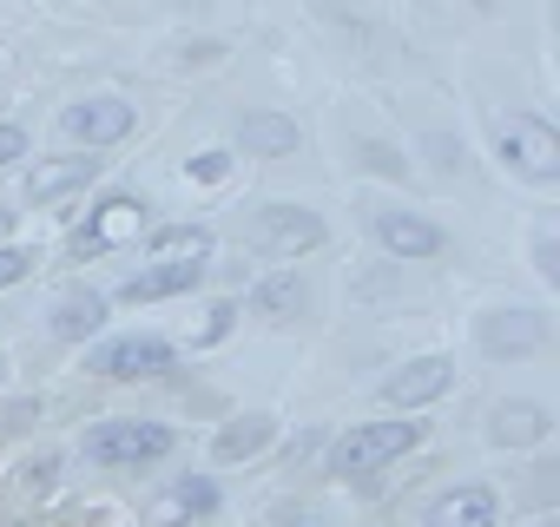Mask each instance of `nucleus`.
Instances as JSON below:
<instances>
[{
    "mask_svg": "<svg viewBox=\"0 0 560 527\" xmlns=\"http://www.w3.org/2000/svg\"><path fill=\"white\" fill-rule=\"evenodd\" d=\"M205 250H211L205 224H165V231H152V264H205Z\"/></svg>",
    "mask_w": 560,
    "mask_h": 527,
    "instance_id": "nucleus-20",
    "label": "nucleus"
},
{
    "mask_svg": "<svg viewBox=\"0 0 560 527\" xmlns=\"http://www.w3.org/2000/svg\"><path fill=\"white\" fill-rule=\"evenodd\" d=\"M422 442V422H363V429H343L337 442H330V475H343V481H370L376 468H389V461H402L409 448Z\"/></svg>",
    "mask_w": 560,
    "mask_h": 527,
    "instance_id": "nucleus-2",
    "label": "nucleus"
},
{
    "mask_svg": "<svg viewBox=\"0 0 560 527\" xmlns=\"http://www.w3.org/2000/svg\"><path fill=\"white\" fill-rule=\"evenodd\" d=\"M494 152H501L521 178H534V185L560 178V139H553V126L534 119V113H501V119H494Z\"/></svg>",
    "mask_w": 560,
    "mask_h": 527,
    "instance_id": "nucleus-3",
    "label": "nucleus"
},
{
    "mask_svg": "<svg viewBox=\"0 0 560 527\" xmlns=\"http://www.w3.org/2000/svg\"><path fill=\"white\" fill-rule=\"evenodd\" d=\"M270 435H277V422H270V415H237V422H224V429H218L211 455H218V461H250V455H264V448H270Z\"/></svg>",
    "mask_w": 560,
    "mask_h": 527,
    "instance_id": "nucleus-19",
    "label": "nucleus"
},
{
    "mask_svg": "<svg viewBox=\"0 0 560 527\" xmlns=\"http://www.w3.org/2000/svg\"><path fill=\"white\" fill-rule=\"evenodd\" d=\"M376 244L389 257H442L448 250V231L416 218V211H376Z\"/></svg>",
    "mask_w": 560,
    "mask_h": 527,
    "instance_id": "nucleus-12",
    "label": "nucleus"
},
{
    "mask_svg": "<svg viewBox=\"0 0 560 527\" xmlns=\"http://www.w3.org/2000/svg\"><path fill=\"white\" fill-rule=\"evenodd\" d=\"M93 370L113 376V383H152V376L178 370V343H165V337H113V343L93 350Z\"/></svg>",
    "mask_w": 560,
    "mask_h": 527,
    "instance_id": "nucleus-4",
    "label": "nucleus"
},
{
    "mask_svg": "<svg viewBox=\"0 0 560 527\" xmlns=\"http://www.w3.org/2000/svg\"><path fill=\"white\" fill-rule=\"evenodd\" d=\"M304 527H324V520H304Z\"/></svg>",
    "mask_w": 560,
    "mask_h": 527,
    "instance_id": "nucleus-27",
    "label": "nucleus"
},
{
    "mask_svg": "<svg viewBox=\"0 0 560 527\" xmlns=\"http://www.w3.org/2000/svg\"><path fill=\"white\" fill-rule=\"evenodd\" d=\"M132 126H139V113L119 99V93H100V99H80V106H67L60 113V132L73 139V145H86V152H100V145H119V139H132Z\"/></svg>",
    "mask_w": 560,
    "mask_h": 527,
    "instance_id": "nucleus-5",
    "label": "nucleus"
},
{
    "mask_svg": "<svg viewBox=\"0 0 560 527\" xmlns=\"http://www.w3.org/2000/svg\"><path fill=\"white\" fill-rule=\"evenodd\" d=\"M211 514H218V481L211 475H185L152 501V527H198Z\"/></svg>",
    "mask_w": 560,
    "mask_h": 527,
    "instance_id": "nucleus-13",
    "label": "nucleus"
},
{
    "mask_svg": "<svg viewBox=\"0 0 560 527\" xmlns=\"http://www.w3.org/2000/svg\"><path fill=\"white\" fill-rule=\"evenodd\" d=\"M422 520H429V527H494V520H501V494H494L488 481H455V488H442V494L429 501Z\"/></svg>",
    "mask_w": 560,
    "mask_h": 527,
    "instance_id": "nucleus-8",
    "label": "nucleus"
},
{
    "mask_svg": "<svg viewBox=\"0 0 560 527\" xmlns=\"http://www.w3.org/2000/svg\"><path fill=\"white\" fill-rule=\"evenodd\" d=\"M547 429H553V415H547L540 402H501V409L488 415V435H494L501 448H534V442H547Z\"/></svg>",
    "mask_w": 560,
    "mask_h": 527,
    "instance_id": "nucleus-17",
    "label": "nucleus"
},
{
    "mask_svg": "<svg viewBox=\"0 0 560 527\" xmlns=\"http://www.w3.org/2000/svg\"><path fill=\"white\" fill-rule=\"evenodd\" d=\"M224 172H231V159H224V152H198V159H191V178H198V185H218Z\"/></svg>",
    "mask_w": 560,
    "mask_h": 527,
    "instance_id": "nucleus-21",
    "label": "nucleus"
},
{
    "mask_svg": "<svg viewBox=\"0 0 560 527\" xmlns=\"http://www.w3.org/2000/svg\"><path fill=\"white\" fill-rule=\"evenodd\" d=\"M237 145L257 152V159H284V152L304 145V132H298V119H284V113H244V119H237Z\"/></svg>",
    "mask_w": 560,
    "mask_h": 527,
    "instance_id": "nucleus-16",
    "label": "nucleus"
},
{
    "mask_svg": "<svg viewBox=\"0 0 560 527\" xmlns=\"http://www.w3.org/2000/svg\"><path fill=\"white\" fill-rule=\"evenodd\" d=\"M172 448H178V435H172L165 422H152V415H106V422H93L86 442H80V455H86L93 468H152V461H165Z\"/></svg>",
    "mask_w": 560,
    "mask_h": 527,
    "instance_id": "nucleus-1",
    "label": "nucleus"
},
{
    "mask_svg": "<svg viewBox=\"0 0 560 527\" xmlns=\"http://www.w3.org/2000/svg\"><path fill=\"white\" fill-rule=\"evenodd\" d=\"M198 278H205V264H152V271H132L119 284V304H165V297L198 291Z\"/></svg>",
    "mask_w": 560,
    "mask_h": 527,
    "instance_id": "nucleus-15",
    "label": "nucleus"
},
{
    "mask_svg": "<svg viewBox=\"0 0 560 527\" xmlns=\"http://www.w3.org/2000/svg\"><path fill=\"white\" fill-rule=\"evenodd\" d=\"M534 264H540V278H560V250H553V237L534 244Z\"/></svg>",
    "mask_w": 560,
    "mask_h": 527,
    "instance_id": "nucleus-25",
    "label": "nucleus"
},
{
    "mask_svg": "<svg viewBox=\"0 0 560 527\" xmlns=\"http://www.w3.org/2000/svg\"><path fill=\"white\" fill-rule=\"evenodd\" d=\"M34 271V257L27 250H0V291H8V284H21Z\"/></svg>",
    "mask_w": 560,
    "mask_h": 527,
    "instance_id": "nucleus-22",
    "label": "nucleus"
},
{
    "mask_svg": "<svg viewBox=\"0 0 560 527\" xmlns=\"http://www.w3.org/2000/svg\"><path fill=\"white\" fill-rule=\"evenodd\" d=\"M8 224H14V218H8V211H0V231H8Z\"/></svg>",
    "mask_w": 560,
    "mask_h": 527,
    "instance_id": "nucleus-26",
    "label": "nucleus"
},
{
    "mask_svg": "<svg viewBox=\"0 0 560 527\" xmlns=\"http://www.w3.org/2000/svg\"><path fill=\"white\" fill-rule=\"evenodd\" d=\"M139 231H145V204H139V198H126V191H113V198H100V204H93V218L73 231V250H80V257H106V250L132 244Z\"/></svg>",
    "mask_w": 560,
    "mask_h": 527,
    "instance_id": "nucleus-6",
    "label": "nucleus"
},
{
    "mask_svg": "<svg viewBox=\"0 0 560 527\" xmlns=\"http://www.w3.org/2000/svg\"><path fill=\"white\" fill-rule=\"evenodd\" d=\"M27 159V132L21 126H0V165H21Z\"/></svg>",
    "mask_w": 560,
    "mask_h": 527,
    "instance_id": "nucleus-23",
    "label": "nucleus"
},
{
    "mask_svg": "<svg viewBox=\"0 0 560 527\" xmlns=\"http://www.w3.org/2000/svg\"><path fill=\"white\" fill-rule=\"evenodd\" d=\"M257 244L270 257H298V250H317L324 244V218L311 204H264L257 211Z\"/></svg>",
    "mask_w": 560,
    "mask_h": 527,
    "instance_id": "nucleus-7",
    "label": "nucleus"
},
{
    "mask_svg": "<svg viewBox=\"0 0 560 527\" xmlns=\"http://www.w3.org/2000/svg\"><path fill=\"white\" fill-rule=\"evenodd\" d=\"M100 324H106V297L100 291H67L54 304V337L60 343H86V337H100Z\"/></svg>",
    "mask_w": 560,
    "mask_h": 527,
    "instance_id": "nucleus-18",
    "label": "nucleus"
},
{
    "mask_svg": "<svg viewBox=\"0 0 560 527\" xmlns=\"http://www.w3.org/2000/svg\"><path fill=\"white\" fill-rule=\"evenodd\" d=\"M547 317L540 311H488L481 317V350L488 356H534V350H547Z\"/></svg>",
    "mask_w": 560,
    "mask_h": 527,
    "instance_id": "nucleus-9",
    "label": "nucleus"
},
{
    "mask_svg": "<svg viewBox=\"0 0 560 527\" xmlns=\"http://www.w3.org/2000/svg\"><path fill=\"white\" fill-rule=\"evenodd\" d=\"M231 324H237V304H218V311H211V324H205V337H198V343H224V330H231Z\"/></svg>",
    "mask_w": 560,
    "mask_h": 527,
    "instance_id": "nucleus-24",
    "label": "nucleus"
},
{
    "mask_svg": "<svg viewBox=\"0 0 560 527\" xmlns=\"http://www.w3.org/2000/svg\"><path fill=\"white\" fill-rule=\"evenodd\" d=\"M311 311V284H304V271H270V278H257L250 284V317L257 324H298Z\"/></svg>",
    "mask_w": 560,
    "mask_h": 527,
    "instance_id": "nucleus-11",
    "label": "nucleus"
},
{
    "mask_svg": "<svg viewBox=\"0 0 560 527\" xmlns=\"http://www.w3.org/2000/svg\"><path fill=\"white\" fill-rule=\"evenodd\" d=\"M448 389H455V363H448V356H416V363H402V370L383 383V402L422 409V402H442Z\"/></svg>",
    "mask_w": 560,
    "mask_h": 527,
    "instance_id": "nucleus-10",
    "label": "nucleus"
},
{
    "mask_svg": "<svg viewBox=\"0 0 560 527\" xmlns=\"http://www.w3.org/2000/svg\"><path fill=\"white\" fill-rule=\"evenodd\" d=\"M100 178V159L93 152H60V159H40L27 172V198L47 204V198H67V191H86Z\"/></svg>",
    "mask_w": 560,
    "mask_h": 527,
    "instance_id": "nucleus-14",
    "label": "nucleus"
}]
</instances>
